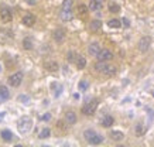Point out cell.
I'll use <instances>...</instances> for the list:
<instances>
[{
	"mask_svg": "<svg viewBox=\"0 0 154 147\" xmlns=\"http://www.w3.org/2000/svg\"><path fill=\"white\" fill-rule=\"evenodd\" d=\"M95 71L105 74V75H115L117 72V68L115 65L107 64V61H99L95 64Z\"/></svg>",
	"mask_w": 154,
	"mask_h": 147,
	"instance_id": "1",
	"label": "cell"
},
{
	"mask_svg": "<svg viewBox=\"0 0 154 147\" xmlns=\"http://www.w3.org/2000/svg\"><path fill=\"white\" fill-rule=\"evenodd\" d=\"M84 137L86 139V142H88L89 144H95V146H98V144H100V143L103 142L102 136H100V134H98V133L95 132V130H92V129L85 130Z\"/></svg>",
	"mask_w": 154,
	"mask_h": 147,
	"instance_id": "2",
	"label": "cell"
},
{
	"mask_svg": "<svg viewBox=\"0 0 154 147\" xmlns=\"http://www.w3.org/2000/svg\"><path fill=\"white\" fill-rule=\"evenodd\" d=\"M31 127H33V120L28 118V116H23L19 120V123H17V129L20 130L21 134H27L31 130Z\"/></svg>",
	"mask_w": 154,
	"mask_h": 147,
	"instance_id": "3",
	"label": "cell"
},
{
	"mask_svg": "<svg viewBox=\"0 0 154 147\" xmlns=\"http://www.w3.org/2000/svg\"><path fill=\"white\" fill-rule=\"evenodd\" d=\"M98 105H99L98 99H92L89 102H86L84 105V108H82V113L86 115V116H92L96 112V109H98Z\"/></svg>",
	"mask_w": 154,
	"mask_h": 147,
	"instance_id": "4",
	"label": "cell"
},
{
	"mask_svg": "<svg viewBox=\"0 0 154 147\" xmlns=\"http://www.w3.org/2000/svg\"><path fill=\"white\" fill-rule=\"evenodd\" d=\"M7 82H9L10 86H13V88H19L21 85V82H23V72H16L13 75H10L7 78Z\"/></svg>",
	"mask_w": 154,
	"mask_h": 147,
	"instance_id": "5",
	"label": "cell"
},
{
	"mask_svg": "<svg viewBox=\"0 0 154 147\" xmlns=\"http://www.w3.org/2000/svg\"><path fill=\"white\" fill-rule=\"evenodd\" d=\"M65 37H66V31L62 27H58V29L54 30V33H52V38L55 40V43H64L65 41Z\"/></svg>",
	"mask_w": 154,
	"mask_h": 147,
	"instance_id": "6",
	"label": "cell"
},
{
	"mask_svg": "<svg viewBox=\"0 0 154 147\" xmlns=\"http://www.w3.org/2000/svg\"><path fill=\"white\" fill-rule=\"evenodd\" d=\"M0 17H2V21H5V23L11 21V20H13L11 10H10L7 6H2V7H0Z\"/></svg>",
	"mask_w": 154,
	"mask_h": 147,
	"instance_id": "7",
	"label": "cell"
},
{
	"mask_svg": "<svg viewBox=\"0 0 154 147\" xmlns=\"http://www.w3.org/2000/svg\"><path fill=\"white\" fill-rule=\"evenodd\" d=\"M150 44H151V38H150L149 35L141 37L140 41H139V50H140V52H147L149 51Z\"/></svg>",
	"mask_w": 154,
	"mask_h": 147,
	"instance_id": "8",
	"label": "cell"
},
{
	"mask_svg": "<svg viewBox=\"0 0 154 147\" xmlns=\"http://www.w3.org/2000/svg\"><path fill=\"white\" fill-rule=\"evenodd\" d=\"M98 60L99 61H110V60H113V54L112 51H109V50H100V51L98 52Z\"/></svg>",
	"mask_w": 154,
	"mask_h": 147,
	"instance_id": "9",
	"label": "cell"
},
{
	"mask_svg": "<svg viewBox=\"0 0 154 147\" xmlns=\"http://www.w3.org/2000/svg\"><path fill=\"white\" fill-rule=\"evenodd\" d=\"M21 23H23L24 26H27V27H31V26H34V23H35V16L31 14V13H26V14L23 16V19H21Z\"/></svg>",
	"mask_w": 154,
	"mask_h": 147,
	"instance_id": "10",
	"label": "cell"
},
{
	"mask_svg": "<svg viewBox=\"0 0 154 147\" xmlns=\"http://www.w3.org/2000/svg\"><path fill=\"white\" fill-rule=\"evenodd\" d=\"M113 123H115V118H113V116H110V115L103 116V118H102V122H100V124H102L103 127H112Z\"/></svg>",
	"mask_w": 154,
	"mask_h": 147,
	"instance_id": "11",
	"label": "cell"
},
{
	"mask_svg": "<svg viewBox=\"0 0 154 147\" xmlns=\"http://www.w3.org/2000/svg\"><path fill=\"white\" fill-rule=\"evenodd\" d=\"M44 68L50 72H57L60 69V65H58V62L57 61H47L44 64Z\"/></svg>",
	"mask_w": 154,
	"mask_h": 147,
	"instance_id": "12",
	"label": "cell"
},
{
	"mask_svg": "<svg viewBox=\"0 0 154 147\" xmlns=\"http://www.w3.org/2000/svg\"><path fill=\"white\" fill-rule=\"evenodd\" d=\"M60 17H61V20H62V21H71V20L74 19L72 10H62V9H61Z\"/></svg>",
	"mask_w": 154,
	"mask_h": 147,
	"instance_id": "13",
	"label": "cell"
},
{
	"mask_svg": "<svg viewBox=\"0 0 154 147\" xmlns=\"http://www.w3.org/2000/svg\"><path fill=\"white\" fill-rule=\"evenodd\" d=\"M66 120V123L68 124H75L76 123V120H78V118H76V113L75 112H72V110H69V112H66L65 113V118H64Z\"/></svg>",
	"mask_w": 154,
	"mask_h": 147,
	"instance_id": "14",
	"label": "cell"
},
{
	"mask_svg": "<svg viewBox=\"0 0 154 147\" xmlns=\"http://www.w3.org/2000/svg\"><path fill=\"white\" fill-rule=\"evenodd\" d=\"M102 48H100V45H99L98 43H92V44H89V47H88V52L91 54V55H98V52L100 51Z\"/></svg>",
	"mask_w": 154,
	"mask_h": 147,
	"instance_id": "15",
	"label": "cell"
},
{
	"mask_svg": "<svg viewBox=\"0 0 154 147\" xmlns=\"http://www.w3.org/2000/svg\"><path fill=\"white\" fill-rule=\"evenodd\" d=\"M88 7H89V10H92V11H98V10L102 9V3H100V0H91Z\"/></svg>",
	"mask_w": 154,
	"mask_h": 147,
	"instance_id": "16",
	"label": "cell"
},
{
	"mask_svg": "<svg viewBox=\"0 0 154 147\" xmlns=\"http://www.w3.org/2000/svg\"><path fill=\"white\" fill-rule=\"evenodd\" d=\"M75 64H76V68H78V69H84L85 66H86V58H85L84 55H78Z\"/></svg>",
	"mask_w": 154,
	"mask_h": 147,
	"instance_id": "17",
	"label": "cell"
},
{
	"mask_svg": "<svg viewBox=\"0 0 154 147\" xmlns=\"http://www.w3.org/2000/svg\"><path fill=\"white\" fill-rule=\"evenodd\" d=\"M0 136H2V139L5 140V142H11L13 140V133L10 132V130H7V129H5V130H2L0 132Z\"/></svg>",
	"mask_w": 154,
	"mask_h": 147,
	"instance_id": "18",
	"label": "cell"
},
{
	"mask_svg": "<svg viewBox=\"0 0 154 147\" xmlns=\"http://www.w3.org/2000/svg\"><path fill=\"white\" fill-rule=\"evenodd\" d=\"M110 137H112L115 142H120V140L125 139V134L122 132H117V130H112V132H110Z\"/></svg>",
	"mask_w": 154,
	"mask_h": 147,
	"instance_id": "19",
	"label": "cell"
},
{
	"mask_svg": "<svg viewBox=\"0 0 154 147\" xmlns=\"http://www.w3.org/2000/svg\"><path fill=\"white\" fill-rule=\"evenodd\" d=\"M89 29L92 31H98L99 29H102V21L100 20H92L91 24H89Z\"/></svg>",
	"mask_w": 154,
	"mask_h": 147,
	"instance_id": "20",
	"label": "cell"
},
{
	"mask_svg": "<svg viewBox=\"0 0 154 147\" xmlns=\"http://www.w3.org/2000/svg\"><path fill=\"white\" fill-rule=\"evenodd\" d=\"M50 136H51V130H50L48 127H44L38 132V137L40 139H48Z\"/></svg>",
	"mask_w": 154,
	"mask_h": 147,
	"instance_id": "21",
	"label": "cell"
},
{
	"mask_svg": "<svg viewBox=\"0 0 154 147\" xmlns=\"http://www.w3.org/2000/svg\"><path fill=\"white\" fill-rule=\"evenodd\" d=\"M107 26H109L110 29H120L122 21L120 20H117V19H112V20H109V21H107Z\"/></svg>",
	"mask_w": 154,
	"mask_h": 147,
	"instance_id": "22",
	"label": "cell"
},
{
	"mask_svg": "<svg viewBox=\"0 0 154 147\" xmlns=\"http://www.w3.org/2000/svg\"><path fill=\"white\" fill-rule=\"evenodd\" d=\"M23 47H24V50H28V51L33 50V40L30 37H26L23 40Z\"/></svg>",
	"mask_w": 154,
	"mask_h": 147,
	"instance_id": "23",
	"label": "cell"
},
{
	"mask_svg": "<svg viewBox=\"0 0 154 147\" xmlns=\"http://www.w3.org/2000/svg\"><path fill=\"white\" fill-rule=\"evenodd\" d=\"M0 95L5 98V100H7L10 98V92H9V89H7L5 85H0Z\"/></svg>",
	"mask_w": 154,
	"mask_h": 147,
	"instance_id": "24",
	"label": "cell"
},
{
	"mask_svg": "<svg viewBox=\"0 0 154 147\" xmlns=\"http://www.w3.org/2000/svg\"><path fill=\"white\" fill-rule=\"evenodd\" d=\"M134 133H136V136H143L146 133V129L143 124H136V127H134Z\"/></svg>",
	"mask_w": 154,
	"mask_h": 147,
	"instance_id": "25",
	"label": "cell"
},
{
	"mask_svg": "<svg viewBox=\"0 0 154 147\" xmlns=\"http://www.w3.org/2000/svg\"><path fill=\"white\" fill-rule=\"evenodd\" d=\"M88 10H89L88 6H85V5H79V6H78V14H79V16H86V13H88Z\"/></svg>",
	"mask_w": 154,
	"mask_h": 147,
	"instance_id": "26",
	"label": "cell"
},
{
	"mask_svg": "<svg viewBox=\"0 0 154 147\" xmlns=\"http://www.w3.org/2000/svg\"><path fill=\"white\" fill-rule=\"evenodd\" d=\"M109 11L110 13H119L120 11V6L117 5V3H110L109 5Z\"/></svg>",
	"mask_w": 154,
	"mask_h": 147,
	"instance_id": "27",
	"label": "cell"
},
{
	"mask_svg": "<svg viewBox=\"0 0 154 147\" xmlns=\"http://www.w3.org/2000/svg\"><path fill=\"white\" fill-rule=\"evenodd\" d=\"M72 0H64L62 2V10H72Z\"/></svg>",
	"mask_w": 154,
	"mask_h": 147,
	"instance_id": "28",
	"label": "cell"
},
{
	"mask_svg": "<svg viewBox=\"0 0 154 147\" xmlns=\"http://www.w3.org/2000/svg\"><path fill=\"white\" fill-rule=\"evenodd\" d=\"M76 54H75V51H69L68 54H66V60H68V62H75L76 61Z\"/></svg>",
	"mask_w": 154,
	"mask_h": 147,
	"instance_id": "29",
	"label": "cell"
},
{
	"mask_svg": "<svg viewBox=\"0 0 154 147\" xmlns=\"http://www.w3.org/2000/svg\"><path fill=\"white\" fill-rule=\"evenodd\" d=\"M78 88H79V90H86L89 88V84L86 81H81L79 85H78Z\"/></svg>",
	"mask_w": 154,
	"mask_h": 147,
	"instance_id": "30",
	"label": "cell"
},
{
	"mask_svg": "<svg viewBox=\"0 0 154 147\" xmlns=\"http://www.w3.org/2000/svg\"><path fill=\"white\" fill-rule=\"evenodd\" d=\"M66 124H68V123H66V120L64 119V122H61V120H60V122L57 123V127L62 129V130H66V129H68V126H66Z\"/></svg>",
	"mask_w": 154,
	"mask_h": 147,
	"instance_id": "31",
	"label": "cell"
},
{
	"mask_svg": "<svg viewBox=\"0 0 154 147\" xmlns=\"http://www.w3.org/2000/svg\"><path fill=\"white\" fill-rule=\"evenodd\" d=\"M19 100L21 102V103H27V102H28L30 99H28V96H27V95H20V96H19Z\"/></svg>",
	"mask_w": 154,
	"mask_h": 147,
	"instance_id": "32",
	"label": "cell"
},
{
	"mask_svg": "<svg viewBox=\"0 0 154 147\" xmlns=\"http://www.w3.org/2000/svg\"><path fill=\"white\" fill-rule=\"evenodd\" d=\"M41 120L42 122H48V120H51V113H44L41 116Z\"/></svg>",
	"mask_w": 154,
	"mask_h": 147,
	"instance_id": "33",
	"label": "cell"
},
{
	"mask_svg": "<svg viewBox=\"0 0 154 147\" xmlns=\"http://www.w3.org/2000/svg\"><path fill=\"white\" fill-rule=\"evenodd\" d=\"M61 92H62V86H58V89L55 90V96H57V98L61 95Z\"/></svg>",
	"mask_w": 154,
	"mask_h": 147,
	"instance_id": "34",
	"label": "cell"
},
{
	"mask_svg": "<svg viewBox=\"0 0 154 147\" xmlns=\"http://www.w3.org/2000/svg\"><path fill=\"white\" fill-rule=\"evenodd\" d=\"M123 24H125V26H126V27H129V26H130V23H129V20H127L126 17H125V19H123Z\"/></svg>",
	"mask_w": 154,
	"mask_h": 147,
	"instance_id": "35",
	"label": "cell"
},
{
	"mask_svg": "<svg viewBox=\"0 0 154 147\" xmlns=\"http://www.w3.org/2000/svg\"><path fill=\"white\" fill-rule=\"evenodd\" d=\"M3 102H5V98H3V96L0 95V103H3Z\"/></svg>",
	"mask_w": 154,
	"mask_h": 147,
	"instance_id": "36",
	"label": "cell"
},
{
	"mask_svg": "<svg viewBox=\"0 0 154 147\" xmlns=\"http://www.w3.org/2000/svg\"><path fill=\"white\" fill-rule=\"evenodd\" d=\"M3 116H5V115H3V113H0V119H2V118H3Z\"/></svg>",
	"mask_w": 154,
	"mask_h": 147,
	"instance_id": "37",
	"label": "cell"
},
{
	"mask_svg": "<svg viewBox=\"0 0 154 147\" xmlns=\"http://www.w3.org/2000/svg\"><path fill=\"white\" fill-rule=\"evenodd\" d=\"M100 2H102V0H100Z\"/></svg>",
	"mask_w": 154,
	"mask_h": 147,
	"instance_id": "38",
	"label": "cell"
}]
</instances>
